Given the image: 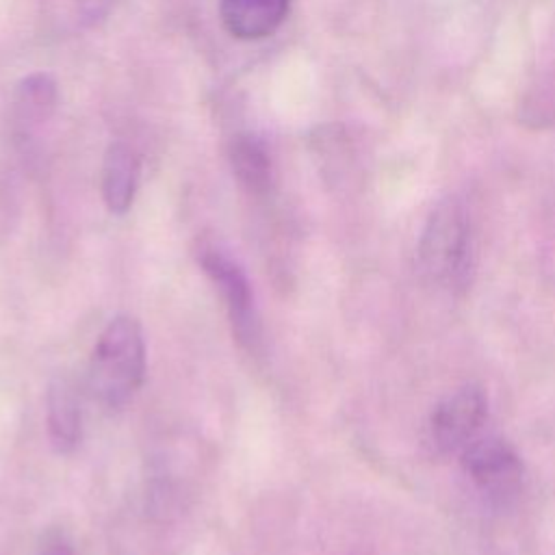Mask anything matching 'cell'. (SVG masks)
Listing matches in <instances>:
<instances>
[{
  "instance_id": "1",
  "label": "cell",
  "mask_w": 555,
  "mask_h": 555,
  "mask_svg": "<svg viewBox=\"0 0 555 555\" xmlns=\"http://www.w3.org/2000/svg\"><path fill=\"white\" fill-rule=\"evenodd\" d=\"M147 347L141 323L130 314L113 317L100 332L87 366L91 397L117 410L126 405L145 379Z\"/></svg>"
},
{
  "instance_id": "2",
  "label": "cell",
  "mask_w": 555,
  "mask_h": 555,
  "mask_svg": "<svg viewBox=\"0 0 555 555\" xmlns=\"http://www.w3.org/2000/svg\"><path fill=\"white\" fill-rule=\"evenodd\" d=\"M418 264L438 286H466L473 269V225L457 197H444L431 210L418 241Z\"/></svg>"
},
{
  "instance_id": "3",
  "label": "cell",
  "mask_w": 555,
  "mask_h": 555,
  "mask_svg": "<svg viewBox=\"0 0 555 555\" xmlns=\"http://www.w3.org/2000/svg\"><path fill=\"white\" fill-rule=\"evenodd\" d=\"M197 262L221 293L234 338L245 349H254L260 340V319L256 310L254 288L245 269L238 264L236 258H232L225 249L217 245H202Z\"/></svg>"
},
{
  "instance_id": "4",
  "label": "cell",
  "mask_w": 555,
  "mask_h": 555,
  "mask_svg": "<svg viewBox=\"0 0 555 555\" xmlns=\"http://www.w3.org/2000/svg\"><path fill=\"white\" fill-rule=\"evenodd\" d=\"M462 466L479 492L494 503H507L522 486L518 453L496 436L475 438L462 451Z\"/></svg>"
},
{
  "instance_id": "5",
  "label": "cell",
  "mask_w": 555,
  "mask_h": 555,
  "mask_svg": "<svg viewBox=\"0 0 555 555\" xmlns=\"http://www.w3.org/2000/svg\"><path fill=\"white\" fill-rule=\"evenodd\" d=\"M486 418V395L479 386H462L447 395L429 416V442L442 453L464 451Z\"/></svg>"
},
{
  "instance_id": "6",
  "label": "cell",
  "mask_w": 555,
  "mask_h": 555,
  "mask_svg": "<svg viewBox=\"0 0 555 555\" xmlns=\"http://www.w3.org/2000/svg\"><path fill=\"white\" fill-rule=\"evenodd\" d=\"M48 438L56 453H72L82 440V408L76 386L67 377H54L46 395Z\"/></svg>"
},
{
  "instance_id": "7",
  "label": "cell",
  "mask_w": 555,
  "mask_h": 555,
  "mask_svg": "<svg viewBox=\"0 0 555 555\" xmlns=\"http://www.w3.org/2000/svg\"><path fill=\"white\" fill-rule=\"evenodd\" d=\"M291 0H219L225 30L243 41L273 35L288 13Z\"/></svg>"
},
{
  "instance_id": "8",
  "label": "cell",
  "mask_w": 555,
  "mask_h": 555,
  "mask_svg": "<svg viewBox=\"0 0 555 555\" xmlns=\"http://www.w3.org/2000/svg\"><path fill=\"white\" fill-rule=\"evenodd\" d=\"M139 156L137 152L115 141L108 145L104 160H102V199L108 212L126 215L134 202L137 186H139Z\"/></svg>"
},
{
  "instance_id": "9",
  "label": "cell",
  "mask_w": 555,
  "mask_h": 555,
  "mask_svg": "<svg viewBox=\"0 0 555 555\" xmlns=\"http://www.w3.org/2000/svg\"><path fill=\"white\" fill-rule=\"evenodd\" d=\"M56 82L50 74L26 76L13 95V108L17 124L33 126L48 119L56 106Z\"/></svg>"
},
{
  "instance_id": "10",
  "label": "cell",
  "mask_w": 555,
  "mask_h": 555,
  "mask_svg": "<svg viewBox=\"0 0 555 555\" xmlns=\"http://www.w3.org/2000/svg\"><path fill=\"white\" fill-rule=\"evenodd\" d=\"M230 163L243 186L254 193L267 191L271 182V158L262 141L249 134L236 137L230 147Z\"/></svg>"
},
{
  "instance_id": "11",
  "label": "cell",
  "mask_w": 555,
  "mask_h": 555,
  "mask_svg": "<svg viewBox=\"0 0 555 555\" xmlns=\"http://www.w3.org/2000/svg\"><path fill=\"white\" fill-rule=\"evenodd\" d=\"M117 0H76L78 17L85 26H100L115 9Z\"/></svg>"
},
{
  "instance_id": "12",
  "label": "cell",
  "mask_w": 555,
  "mask_h": 555,
  "mask_svg": "<svg viewBox=\"0 0 555 555\" xmlns=\"http://www.w3.org/2000/svg\"><path fill=\"white\" fill-rule=\"evenodd\" d=\"M41 555H72V551L67 546H63V544H54V546L46 548Z\"/></svg>"
}]
</instances>
